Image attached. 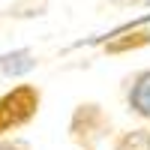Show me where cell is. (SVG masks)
I'll return each mask as SVG.
<instances>
[{"label": "cell", "mask_w": 150, "mask_h": 150, "mask_svg": "<svg viewBox=\"0 0 150 150\" xmlns=\"http://www.w3.org/2000/svg\"><path fill=\"white\" fill-rule=\"evenodd\" d=\"M0 150H27L24 144H15V141H9V144H0Z\"/></svg>", "instance_id": "cell-6"}, {"label": "cell", "mask_w": 150, "mask_h": 150, "mask_svg": "<svg viewBox=\"0 0 150 150\" xmlns=\"http://www.w3.org/2000/svg\"><path fill=\"white\" fill-rule=\"evenodd\" d=\"M117 150H150V129H132L117 138Z\"/></svg>", "instance_id": "cell-5"}, {"label": "cell", "mask_w": 150, "mask_h": 150, "mask_svg": "<svg viewBox=\"0 0 150 150\" xmlns=\"http://www.w3.org/2000/svg\"><path fill=\"white\" fill-rule=\"evenodd\" d=\"M36 66V60H30V51H15V54H6L0 57V69H3L6 75H21Z\"/></svg>", "instance_id": "cell-4"}, {"label": "cell", "mask_w": 150, "mask_h": 150, "mask_svg": "<svg viewBox=\"0 0 150 150\" xmlns=\"http://www.w3.org/2000/svg\"><path fill=\"white\" fill-rule=\"evenodd\" d=\"M114 6H135V3H144V0H111Z\"/></svg>", "instance_id": "cell-7"}, {"label": "cell", "mask_w": 150, "mask_h": 150, "mask_svg": "<svg viewBox=\"0 0 150 150\" xmlns=\"http://www.w3.org/2000/svg\"><path fill=\"white\" fill-rule=\"evenodd\" d=\"M129 108L138 117L150 120V69H144V72L135 75V81L129 87Z\"/></svg>", "instance_id": "cell-3"}, {"label": "cell", "mask_w": 150, "mask_h": 150, "mask_svg": "<svg viewBox=\"0 0 150 150\" xmlns=\"http://www.w3.org/2000/svg\"><path fill=\"white\" fill-rule=\"evenodd\" d=\"M36 111H39V90L30 84H21L12 93L0 96V135L24 126Z\"/></svg>", "instance_id": "cell-1"}, {"label": "cell", "mask_w": 150, "mask_h": 150, "mask_svg": "<svg viewBox=\"0 0 150 150\" xmlns=\"http://www.w3.org/2000/svg\"><path fill=\"white\" fill-rule=\"evenodd\" d=\"M105 126H108V123H105V114L99 111V105H81V108H78V114H75V120H72V135H75V132H81V129H87L78 141L93 144L99 135L105 132Z\"/></svg>", "instance_id": "cell-2"}]
</instances>
